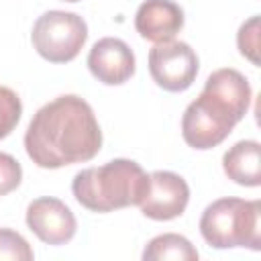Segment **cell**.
<instances>
[{
	"mask_svg": "<svg viewBox=\"0 0 261 261\" xmlns=\"http://www.w3.org/2000/svg\"><path fill=\"white\" fill-rule=\"evenodd\" d=\"M29 159L43 169H59L94 159L102 149V130L92 106L63 94L41 106L24 133Z\"/></svg>",
	"mask_w": 261,
	"mask_h": 261,
	"instance_id": "1",
	"label": "cell"
},
{
	"mask_svg": "<svg viewBox=\"0 0 261 261\" xmlns=\"http://www.w3.org/2000/svg\"><path fill=\"white\" fill-rule=\"evenodd\" d=\"M251 86L247 77L222 67L208 75L200 96L188 104L181 116V137L198 151L218 147L241 122L251 106Z\"/></svg>",
	"mask_w": 261,
	"mask_h": 261,
	"instance_id": "2",
	"label": "cell"
},
{
	"mask_svg": "<svg viewBox=\"0 0 261 261\" xmlns=\"http://www.w3.org/2000/svg\"><path fill=\"white\" fill-rule=\"evenodd\" d=\"M149 188V175L133 159H112L73 175V198L90 212H114L139 206Z\"/></svg>",
	"mask_w": 261,
	"mask_h": 261,
	"instance_id": "3",
	"label": "cell"
},
{
	"mask_svg": "<svg viewBox=\"0 0 261 261\" xmlns=\"http://www.w3.org/2000/svg\"><path fill=\"white\" fill-rule=\"evenodd\" d=\"M200 234L214 249H261V202L218 198L200 216Z\"/></svg>",
	"mask_w": 261,
	"mask_h": 261,
	"instance_id": "4",
	"label": "cell"
},
{
	"mask_svg": "<svg viewBox=\"0 0 261 261\" xmlns=\"http://www.w3.org/2000/svg\"><path fill=\"white\" fill-rule=\"evenodd\" d=\"M31 41L45 61L69 63L80 55L88 41V24L75 12L49 10L35 20Z\"/></svg>",
	"mask_w": 261,
	"mask_h": 261,
	"instance_id": "5",
	"label": "cell"
},
{
	"mask_svg": "<svg viewBox=\"0 0 261 261\" xmlns=\"http://www.w3.org/2000/svg\"><path fill=\"white\" fill-rule=\"evenodd\" d=\"M200 69L196 51L184 41L155 43L149 49V73L153 82L165 92L188 90Z\"/></svg>",
	"mask_w": 261,
	"mask_h": 261,
	"instance_id": "6",
	"label": "cell"
},
{
	"mask_svg": "<svg viewBox=\"0 0 261 261\" xmlns=\"http://www.w3.org/2000/svg\"><path fill=\"white\" fill-rule=\"evenodd\" d=\"M190 188L186 179L173 171L149 173V188L139 204L141 212L151 220H173L186 212Z\"/></svg>",
	"mask_w": 261,
	"mask_h": 261,
	"instance_id": "7",
	"label": "cell"
},
{
	"mask_svg": "<svg viewBox=\"0 0 261 261\" xmlns=\"http://www.w3.org/2000/svg\"><path fill=\"white\" fill-rule=\"evenodd\" d=\"M27 226L45 245H65L75 237L77 220L73 212L59 198L43 196L27 206Z\"/></svg>",
	"mask_w": 261,
	"mask_h": 261,
	"instance_id": "8",
	"label": "cell"
},
{
	"mask_svg": "<svg viewBox=\"0 0 261 261\" xmlns=\"http://www.w3.org/2000/svg\"><path fill=\"white\" fill-rule=\"evenodd\" d=\"M135 65L133 49L116 37H104L96 41L88 53L90 73L106 86H120L128 82L135 75Z\"/></svg>",
	"mask_w": 261,
	"mask_h": 261,
	"instance_id": "9",
	"label": "cell"
},
{
	"mask_svg": "<svg viewBox=\"0 0 261 261\" xmlns=\"http://www.w3.org/2000/svg\"><path fill=\"white\" fill-rule=\"evenodd\" d=\"M135 29L151 43L171 41L184 29V10L173 0H145L137 8Z\"/></svg>",
	"mask_w": 261,
	"mask_h": 261,
	"instance_id": "10",
	"label": "cell"
},
{
	"mask_svg": "<svg viewBox=\"0 0 261 261\" xmlns=\"http://www.w3.org/2000/svg\"><path fill=\"white\" fill-rule=\"evenodd\" d=\"M222 169L226 177L239 186H261V145L253 139L234 143L222 155Z\"/></svg>",
	"mask_w": 261,
	"mask_h": 261,
	"instance_id": "11",
	"label": "cell"
},
{
	"mask_svg": "<svg viewBox=\"0 0 261 261\" xmlns=\"http://www.w3.org/2000/svg\"><path fill=\"white\" fill-rule=\"evenodd\" d=\"M143 259L145 261H165V259H173V261H196L198 259V251L196 247L177 232H163L153 237L145 249H143Z\"/></svg>",
	"mask_w": 261,
	"mask_h": 261,
	"instance_id": "12",
	"label": "cell"
},
{
	"mask_svg": "<svg viewBox=\"0 0 261 261\" xmlns=\"http://www.w3.org/2000/svg\"><path fill=\"white\" fill-rule=\"evenodd\" d=\"M259 35H261V18L259 14L251 16L239 27L237 33V47L245 59H249L253 65H259Z\"/></svg>",
	"mask_w": 261,
	"mask_h": 261,
	"instance_id": "13",
	"label": "cell"
},
{
	"mask_svg": "<svg viewBox=\"0 0 261 261\" xmlns=\"http://www.w3.org/2000/svg\"><path fill=\"white\" fill-rule=\"evenodd\" d=\"M20 114H22V104L18 94L6 86H0V141L16 128Z\"/></svg>",
	"mask_w": 261,
	"mask_h": 261,
	"instance_id": "14",
	"label": "cell"
},
{
	"mask_svg": "<svg viewBox=\"0 0 261 261\" xmlns=\"http://www.w3.org/2000/svg\"><path fill=\"white\" fill-rule=\"evenodd\" d=\"M33 257L35 253L20 232L12 228H0V261H33Z\"/></svg>",
	"mask_w": 261,
	"mask_h": 261,
	"instance_id": "15",
	"label": "cell"
},
{
	"mask_svg": "<svg viewBox=\"0 0 261 261\" xmlns=\"http://www.w3.org/2000/svg\"><path fill=\"white\" fill-rule=\"evenodd\" d=\"M20 181H22L20 163L12 155L0 151V196L14 192L20 186Z\"/></svg>",
	"mask_w": 261,
	"mask_h": 261,
	"instance_id": "16",
	"label": "cell"
},
{
	"mask_svg": "<svg viewBox=\"0 0 261 261\" xmlns=\"http://www.w3.org/2000/svg\"><path fill=\"white\" fill-rule=\"evenodd\" d=\"M63 2H80V0H63Z\"/></svg>",
	"mask_w": 261,
	"mask_h": 261,
	"instance_id": "17",
	"label": "cell"
}]
</instances>
